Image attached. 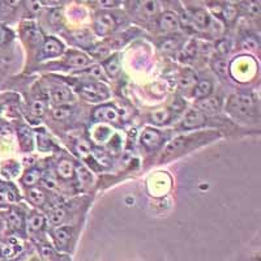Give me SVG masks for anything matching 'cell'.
<instances>
[{"label": "cell", "instance_id": "cell-1", "mask_svg": "<svg viewBox=\"0 0 261 261\" xmlns=\"http://www.w3.org/2000/svg\"><path fill=\"white\" fill-rule=\"evenodd\" d=\"M226 111L239 122H253L258 119L257 99L249 93H235L228 98Z\"/></svg>", "mask_w": 261, "mask_h": 261}, {"label": "cell", "instance_id": "cell-2", "mask_svg": "<svg viewBox=\"0 0 261 261\" xmlns=\"http://www.w3.org/2000/svg\"><path fill=\"white\" fill-rule=\"evenodd\" d=\"M206 136H208V134L202 132L200 135L176 137L175 140H172L171 143L166 146V149L163 151L162 158H161V162H166V161L175 158L176 155L183 154V153H186V150H190V149L195 148L196 145H199V141H208L209 139H206Z\"/></svg>", "mask_w": 261, "mask_h": 261}, {"label": "cell", "instance_id": "cell-3", "mask_svg": "<svg viewBox=\"0 0 261 261\" xmlns=\"http://www.w3.org/2000/svg\"><path fill=\"white\" fill-rule=\"evenodd\" d=\"M4 227L8 237H25L27 235V216L24 208L18 205H11L4 212Z\"/></svg>", "mask_w": 261, "mask_h": 261}, {"label": "cell", "instance_id": "cell-4", "mask_svg": "<svg viewBox=\"0 0 261 261\" xmlns=\"http://www.w3.org/2000/svg\"><path fill=\"white\" fill-rule=\"evenodd\" d=\"M128 11L139 21L149 22L160 16V4L157 2H130Z\"/></svg>", "mask_w": 261, "mask_h": 261}, {"label": "cell", "instance_id": "cell-5", "mask_svg": "<svg viewBox=\"0 0 261 261\" xmlns=\"http://www.w3.org/2000/svg\"><path fill=\"white\" fill-rule=\"evenodd\" d=\"M120 24V16L113 12H98L94 17V32L97 36L106 37L115 32Z\"/></svg>", "mask_w": 261, "mask_h": 261}, {"label": "cell", "instance_id": "cell-6", "mask_svg": "<svg viewBox=\"0 0 261 261\" xmlns=\"http://www.w3.org/2000/svg\"><path fill=\"white\" fill-rule=\"evenodd\" d=\"M74 235H76V227L73 226H59L54 228V231L51 232L54 246L62 252L71 251Z\"/></svg>", "mask_w": 261, "mask_h": 261}, {"label": "cell", "instance_id": "cell-7", "mask_svg": "<svg viewBox=\"0 0 261 261\" xmlns=\"http://www.w3.org/2000/svg\"><path fill=\"white\" fill-rule=\"evenodd\" d=\"M79 92L83 95L84 99L89 102H102L110 97L109 88L105 84L98 83V81L84 83L79 88Z\"/></svg>", "mask_w": 261, "mask_h": 261}, {"label": "cell", "instance_id": "cell-8", "mask_svg": "<svg viewBox=\"0 0 261 261\" xmlns=\"http://www.w3.org/2000/svg\"><path fill=\"white\" fill-rule=\"evenodd\" d=\"M63 53H64V45H63L59 39L55 38V37H45L43 41H42V45L39 46L37 59H51V58L59 57Z\"/></svg>", "mask_w": 261, "mask_h": 261}, {"label": "cell", "instance_id": "cell-9", "mask_svg": "<svg viewBox=\"0 0 261 261\" xmlns=\"http://www.w3.org/2000/svg\"><path fill=\"white\" fill-rule=\"evenodd\" d=\"M165 141V135L155 128H145L140 137V144L145 150L153 151L160 148Z\"/></svg>", "mask_w": 261, "mask_h": 261}, {"label": "cell", "instance_id": "cell-10", "mask_svg": "<svg viewBox=\"0 0 261 261\" xmlns=\"http://www.w3.org/2000/svg\"><path fill=\"white\" fill-rule=\"evenodd\" d=\"M92 118L95 122L111 123V124H118L122 120L120 114H119V111L116 110V107H114L113 105H102V106H98L97 109L93 110Z\"/></svg>", "mask_w": 261, "mask_h": 261}, {"label": "cell", "instance_id": "cell-11", "mask_svg": "<svg viewBox=\"0 0 261 261\" xmlns=\"http://www.w3.org/2000/svg\"><path fill=\"white\" fill-rule=\"evenodd\" d=\"M208 123V115H205L197 109H191L180 123V128L184 130H192L201 128Z\"/></svg>", "mask_w": 261, "mask_h": 261}, {"label": "cell", "instance_id": "cell-12", "mask_svg": "<svg viewBox=\"0 0 261 261\" xmlns=\"http://www.w3.org/2000/svg\"><path fill=\"white\" fill-rule=\"evenodd\" d=\"M180 27V18L171 11L163 12L155 18V29L162 33L176 32Z\"/></svg>", "mask_w": 261, "mask_h": 261}, {"label": "cell", "instance_id": "cell-13", "mask_svg": "<svg viewBox=\"0 0 261 261\" xmlns=\"http://www.w3.org/2000/svg\"><path fill=\"white\" fill-rule=\"evenodd\" d=\"M92 63L90 58L88 55H85L84 53H80V51H69L67 54V58L63 62V65L67 67L65 69L69 68H85L88 65Z\"/></svg>", "mask_w": 261, "mask_h": 261}, {"label": "cell", "instance_id": "cell-14", "mask_svg": "<svg viewBox=\"0 0 261 261\" xmlns=\"http://www.w3.org/2000/svg\"><path fill=\"white\" fill-rule=\"evenodd\" d=\"M22 247L13 237H7L0 239V257L12 258L21 252Z\"/></svg>", "mask_w": 261, "mask_h": 261}, {"label": "cell", "instance_id": "cell-15", "mask_svg": "<svg viewBox=\"0 0 261 261\" xmlns=\"http://www.w3.org/2000/svg\"><path fill=\"white\" fill-rule=\"evenodd\" d=\"M25 197L28 202L34 206H45L48 202V192L45 188L30 187L25 191Z\"/></svg>", "mask_w": 261, "mask_h": 261}, {"label": "cell", "instance_id": "cell-16", "mask_svg": "<svg viewBox=\"0 0 261 261\" xmlns=\"http://www.w3.org/2000/svg\"><path fill=\"white\" fill-rule=\"evenodd\" d=\"M184 39L181 36H176V34H171V36L163 37L160 42H158V47L161 51L165 54H175L183 46Z\"/></svg>", "mask_w": 261, "mask_h": 261}, {"label": "cell", "instance_id": "cell-17", "mask_svg": "<svg viewBox=\"0 0 261 261\" xmlns=\"http://www.w3.org/2000/svg\"><path fill=\"white\" fill-rule=\"evenodd\" d=\"M46 227V217L37 211L30 212L29 216H27V230H29L32 234H38L43 231Z\"/></svg>", "mask_w": 261, "mask_h": 261}, {"label": "cell", "instance_id": "cell-18", "mask_svg": "<svg viewBox=\"0 0 261 261\" xmlns=\"http://www.w3.org/2000/svg\"><path fill=\"white\" fill-rule=\"evenodd\" d=\"M17 130L18 141H20V148L24 153H29L33 150V145H34V141H33V132L28 125L20 124L16 128Z\"/></svg>", "mask_w": 261, "mask_h": 261}, {"label": "cell", "instance_id": "cell-19", "mask_svg": "<svg viewBox=\"0 0 261 261\" xmlns=\"http://www.w3.org/2000/svg\"><path fill=\"white\" fill-rule=\"evenodd\" d=\"M15 34L6 24L0 22V60L6 58V54L8 53L9 47L12 45Z\"/></svg>", "mask_w": 261, "mask_h": 261}, {"label": "cell", "instance_id": "cell-20", "mask_svg": "<svg viewBox=\"0 0 261 261\" xmlns=\"http://www.w3.org/2000/svg\"><path fill=\"white\" fill-rule=\"evenodd\" d=\"M222 107V98L221 97H208L205 99L197 102V110H200L201 113L206 114H216L221 110Z\"/></svg>", "mask_w": 261, "mask_h": 261}, {"label": "cell", "instance_id": "cell-21", "mask_svg": "<svg viewBox=\"0 0 261 261\" xmlns=\"http://www.w3.org/2000/svg\"><path fill=\"white\" fill-rule=\"evenodd\" d=\"M213 89H214V85H213V81L208 80V79H205V80L199 81V83H196V85L193 86L192 89V97L195 99H205V98L211 97L213 94Z\"/></svg>", "mask_w": 261, "mask_h": 261}, {"label": "cell", "instance_id": "cell-22", "mask_svg": "<svg viewBox=\"0 0 261 261\" xmlns=\"http://www.w3.org/2000/svg\"><path fill=\"white\" fill-rule=\"evenodd\" d=\"M57 174L62 180H71L76 176L74 163L68 158H62L57 165Z\"/></svg>", "mask_w": 261, "mask_h": 261}, {"label": "cell", "instance_id": "cell-23", "mask_svg": "<svg viewBox=\"0 0 261 261\" xmlns=\"http://www.w3.org/2000/svg\"><path fill=\"white\" fill-rule=\"evenodd\" d=\"M68 217V209L65 205L63 206H57V208L51 209L47 214V222L50 223L54 227H59V226H63V223L65 222Z\"/></svg>", "mask_w": 261, "mask_h": 261}, {"label": "cell", "instance_id": "cell-24", "mask_svg": "<svg viewBox=\"0 0 261 261\" xmlns=\"http://www.w3.org/2000/svg\"><path fill=\"white\" fill-rule=\"evenodd\" d=\"M50 99L55 106H67L72 99V93L67 88H55L51 92Z\"/></svg>", "mask_w": 261, "mask_h": 261}, {"label": "cell", "instance_id": "cell-25", "mask_svg": "<svg viewBox=\"0 0 261 261\" xmlns=\"http://www.w3.org/2000/svg\"><path fill=\"white\" fill-rule=\"evenodd\" d=\"M39 180H42V171L37 169V167H32V169L28 170L22 175V178H21V183H22L25 188L36 187V184Z\"/></svg>", "mask_w": 261, "mask_h": 261}, {"label": "cell", "instance_id": "cell-26", "mask_svg": "<svg viewBox=\"0 0 261 261\" xmlns=\"http://www.w3.org/2000/svg\"><path fill=\"white\" fill-rule=\"evenodd\" d=\"M212 69L214 71V73L220 77L225 79L227 77L228 74V62L225 59V57H220L217 55L216 58L212 59Z\"/></svg>", "mask_w": 261, "mask_h": 261}, {"label": "cell", "instance_id": "cell-27", "mask_svg": "<svg viewBox=\"0 0 261 261\" xmlns=\"http://www.w3.org/2000/svg\"><path fill=\"white\" fill-rule=\"evenodd\" d=\"M20 172V165L16 161H6V162L0 166V174L6 179H12L18 175Z\"/></svg>", "mask_w": 261, "mask_h": 261}, {"label": "cell", "instance_id": "cell-28", "mask_svg": "<svg viewBox=\"0 0 261 261\" xmlns=\"http://www.w3.org/2000/svg\"><path fill=\"white\" fill-rule=\"evenodd\" d=\"M103 67L105 71H106L107 76H110V77H116L120 72V62H119V57L118 55H114V57L107 58L105 59L103 62Z\"/></svg>", "mask_w": 261, "mask_h": 261}, {"label": "cell", "instance_id": "cell-29", "mask_svg": "<svg viewBox=\"0 0 261 261\" xmlns=\"http://www.w3.org/2000/svg\"><path fill=\"white\" fill-rule=\"evenodd\" d=\"M47 111V98L37 97L30 103V113L34 116H43Z\"/></svg>", "mask_w": 261, "mask_h": 261}, {"label": "cell", "instance_id": "cell-30", "mask_svg": "<svg viewBox=\"0 0 261 261\" xmlns=\"http://www.w3.org/2000/svg\"><path fill=\"white\" fill-rule=\"evenodd\" d=\"M172 116H174V114L171 113V110H170V109L155 111V113L150 114V122L153 123V124L165 125L166 123L171 122Z\"/></svg>", "mask_w": 261, "mask_h": 261}, {"label": "cell", "instance_id": "cell-31", "mask_svg": "<svg viewBox=\"0 0 261 261\" xmlns=\"http://www.w3.org/2000/svg\"><path fill=\"white\" fill-rule=\"evenodd\" d=\"M238 15H239V8L232 6V4H226V6H223L222 8H221V18H222L225 22H227V24L234 22V21L237 20Z\"/></svg>", "mask_w": 261, "mask_h": 261}, {"label": "cell", "instance_id": "cell-32", "mask_svg": "<svg viewBox=\"0 0 261 261\" xmlns=\"http://www.w3.org/2000/svg\"><path fill=\"white\" fill-rule=\"evenodd\" d=\"M51 115L58 122L68 120L72 116V109L69 106H55V109L51 110Z\"/></svg>", "mask_w": 261, "mask_h": 261}, {"label": "cell", "instance_id": "cell-33", "mask_svg": "<svg viewBox=\"0 0 261 261\" xmlns=\"http://www.w3.org/2000/svg\"><path fill=\"white\" fill-rule=\"evenodd\" d=\"M196 76L192 72L187 71L186 73L181 74V77L179 79V86H180L183 90H192L193 86L196 85Z\"/></svg>", "mask_w": 261, "mask_h": 261}, {"label": "cell", "instance_id": "cell-34", "mask_svg": "<svg viewBox=\"0 0 261 261\" xmlns=\"http://www.w3.org/2000/svg\"><path fill=\"white\" fill-rule=\"evenodd\" d=\"M37 143H38V149L42 151H48L51 149H57V145L54 141H51L50 137L45 134V132H39L37 136Z\"/></svg>", "mask_w": 261, "mask_h": 261}, {"label": "cell", "instance_id": "cell-35", "mask_svg": "<svg viewBox=\"0 0 261 261\" xmlns=\"http://www.w3.org/2000/svg\"><path fill=\"white\" fill-rule=\"evenodd\" d=\"M72 37H73L72 41H74V43L84 46L85 48H90V45H92V36L88 32H76L72 34Z\"/></svg>", "mask_w": 261, "mask_h": 261}, {"label": "cell", "instance_id": "cell-36", "mask_svg": "<svg viewBox=\"0 0 261 261\" xmlns=\"http://www.w3.org/2000/svg\"><path fill=\"white\" fill-rule=\"evenodd\" d=\"M88 50H89V53L92 54L93 57L101 58V59L106 58L107 55H109V53H110V47L107 46L106 42H103V43H98V45L95 46H90V48H88Z\"/></svg>", "mask_w": 261, "mask_h": 261}, {"label": "cell", "instance_id": "cell-37", "mask_svg": "<svg viewBox=\"0 0 261 261\" xmlns=\"http://www.w3.org/2000/svg\"><path fill=\"white\" fill-rule=\"evenodd\" d=\"M196 51H197V47H196V42H190L186 47L181 48L180 51V60L181 62H188V60H192L196 55Z\"/></svg>", "mask_w": 261, "mask_h": 261}, {"label": "cell", "instance_id": "cell-38", "mask_svg": "<svg viewBox=\"0 0 261 261\" xmlns=\"http://www.w3.org/2000/svg\"><path fill=\"white\" fill-rule=\"evenodd\" d=\"M242 48L244 50H255V48L258 47V39L257 37L255 36H251V34H247L242 38Z\"/></svg>", "mask_w": 261, "mask_h": 261}, {"label": "cell", "instance_id": "cell-39", "mask_svg": "<svg viewBox=\"0 0 261 261\" xmlns=\"http://www.w3.org/2000/svg\"><path fill=\"white\" fill-rule=\"evenodd\" d=\"M76 178H77V180L80 181L83 186H89V184L92 183V174L83 166H80L76 170Z\"/></svg>", "mask_w": 261, "mask_h": 261}, {"label": "cell", "instance_id": "cell-40", "mask_svg": "<svg viewBox=\"0 0 261 261\" xmlns=\"http://www.w3.org/2000/svg\"><path fill=\"white\" fill-rule=\"evenodd\" d=\"M216 50L220 57H223V55H226L230 51V42L227 39H221L216 45Z\"/></svg>", "mask_w": 261, "mask_h": 261}, {"label": "cell", "instance_id": "cell-41", "mask_svg": "<svg viewBox=\"0 0 261 261\" xmlns=\"http://www.w3.org/2000/svg\"><path fill=\"white\" fill-rule=\"evenodd\" d=\"M88 73L92 76V77L94 79H98V80H105V73L103 71H102V68L99 67V65H94V67H90V68H88Z\"/></svg>", "mask_w": 261, "mask_h": 261}, {"label": "cell", "instance_id": "cell-42", "mask_svg": "<svg viewBox=\"0 0 261 261\" xmlns=\"http://www.w3.org/2000/svg\"><path fill=\"white\" fill-rule=\"evenodd\" d=\"M77 151H81V153H89V151H90V145L88 143H86V141H79Z\"/></svg>", "mask_w": 261, "mask_h": 261}, {"label": "cell", "instance_id": "cell-43", "mask_svg": "<svg viewBox=\"0 0 261 261\" xmlns=\"http://www.w3.org/2000/svg\"><path fill=\"white\" fill-rule=\"evenodd\" d=\"M0 111H2V107H0Z\"/></svg>", "mask_w": 261, "mask_h": 261}]
</instances>
